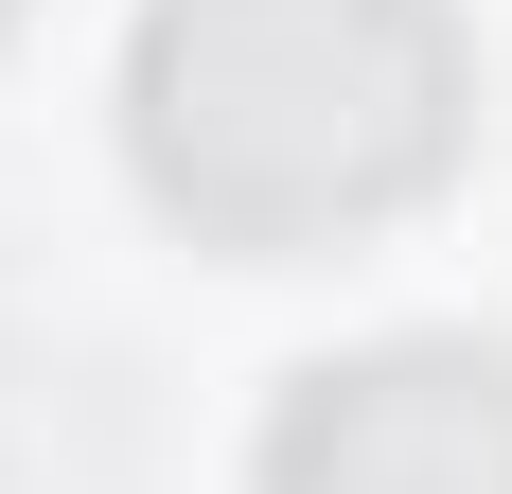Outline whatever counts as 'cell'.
Segmentation results:
<instances>
[{
    "mask_svg": "<svg viewBox=\"0 0 512 494\" xmlns=\"http://www.w3.org/2000/svg\"><path fill=\"white\" fill-rule=\"evenodd\" d=\"M0 18H18V0H0Z\"/></svg>",
    "mask_w": 512,
    "mask_h": 494,
    "instance_id": "obj_3",
    "label": "cell"
},
{
    "mask_svg": "<svg viewBox=\"0 0 512 494\" xmlns=\"http://www.w3.org/2000/svg\"><path fill=\"white\" fill-rule=\"evenodd\" d=\"M477 142L460 0H142L124 159L230 265H301L424 212Z\"/></svg>",
    "mask_w": 512,
    "mask_h": 494,
    "instance_id": "obj_1",
    "label": "cell"
},
{
    "mask_svg": "<svg viewBox=\"0 0 512 494\" xmlns=\"http://www.w3.org/2000/svg\"><path fill=\"white\" fill-rule=\"evenodd\" d=\"M265 494H512V353L371 336L265 406Z\"/></svg>",
    "mask_w": 512,
    "mask_h": 494,
    "instance_id": "obj_2",
    "label": "cell"
}]
</instances>
